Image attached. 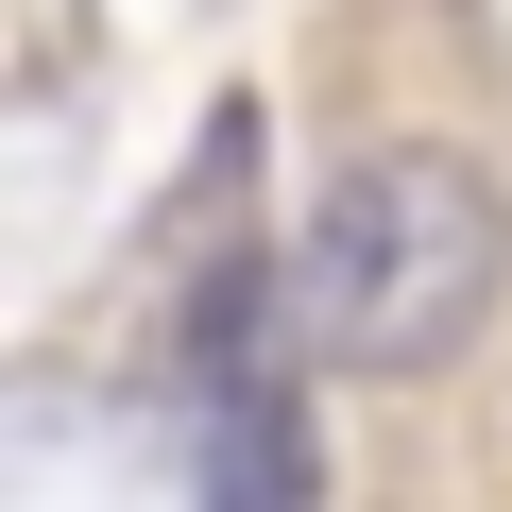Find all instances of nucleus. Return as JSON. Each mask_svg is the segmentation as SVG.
<instances>
[{"mask_svg":"<svg viewBox=\"0 0 512 512\" xmlns=\"http://www.w3.org/2000/svg\"><path fill=\"white\" fill-rule=\"evenodd\" d=\"M495 291H512V205L444 137H376L308 205V342H325V376H444L495 325Z\"/></svg>","mask_w":512,"mask_h":512,"instance_id":"nucleus-1","label":"nucleus"}]
</instances>
